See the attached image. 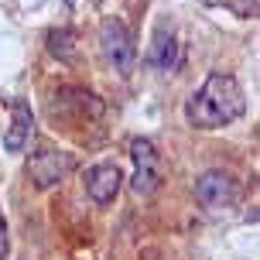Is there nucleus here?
<instances>
[{"instance_id": "0eeeda50", "label": "nucleus", "mask_w": 260, "mask_h": 260, "mask_svg": "<svg viewBox=\"0 0 260 260\" xmlns=\"http://www.w3.org/2000/svg\"><path fill=\"white\" fill-rule=\"evenodd\" d=\"M31 134H35V113H31V106L24 100H14L7 127H4V147L11 154H24V147L31 144Z\"/></svg>"}, {"instance_id": "9d476101", "label": "nucleus", "mask_w": 260, "mask_h": 260, "mask_svg": "<svg viewBox=\"0 0 260 260\" xmlns=\"http://www.w3.org/2000/svg\"><path fill=\"white\" fill-rule=\"evenodd\" d=\"M7 253H11V230H7V219L0 212V260H7Z\"/></svg>"}, {"instance_id": "423d86ee", "label": "nucleus", "mask_w": 260, "mask_h": 260, "mask_svg": "<svg viewBox=\"0 0 260 260\" xmlns=\"http://www.w3.org/2000/svg\"><path fill=\"white\" fill-rule=\"evenodd\" d=\"M82 185H86L89 202H96V206H110V202L120 195L123 171H120L113 161H100V165L86 168V178H82Z\"/></svg>"}, {"instance_id": "f257e3e1", "label": "nucleus", "mask_w": 260, "mask_h": 260, "mask_svg": "<svg viewBox=\"0 0 260 260\" xmlns=\"http://www.w3.org/2000/svg\"><path fill=\"white\" fill-rule=\"evenodd\" d=\"M247 113V92L240 79L230 72H212L199 89L185 100V123L195 130H219L230 127Z\"/></svg>"}, {"instance_id": "39448f33", "label": "nucleus", "mask_w": 260, "mask_h": 260, "mask_svg": "<svg viewBox=\"0 0 260 260\" xmlns=\"http://www.w3.org/2000/svg\"><path fill=\"white\" fill-rule=\"evenodd\" d=\"M100 52H103L106 65L117 69L120 76H130L134 72V65H137V45H134L130 27L120 17L103 21V27H100Z\"/></svg>"}, {"instance_id": "7ed1b4c3", "label": "nucleus", "mask_w": 260, "mask_h": 260, "mask_svg": "<svg viewBox=\"0 0 260 260\" xmlns=\"http://www.w3.org/2000/svg\"><path fill=\"white\" fill-rule=\"evenodd\" d=\"M79 168V161L72 151H62V147H38L31 161H27V178L35 188L48 192L55 185H62L72 171Z\"/></svg>"}, {"instance_id": "6e6552de", "label": "nucleus", "mask_w": 260, "mask_h": 260, "mask_svg": "<svg viewBox=\"0 0 260 260\" xmlns=\"http://www.w3.org/2000/svg\"><path fill=\"white\" fill-rule=\"evenodd\" d=\"M147 62L154 65L157 72H175V69H178V62H182V48H178V41L161 31V35L154 38V45H151Z\"/></svg>"}, {"instance_id": "1a4fd4ad", "label": "nucleus", "mask_w": 260, "mask_h": 260, "mask_svg": "<svg viewBox=\"0 0 260 260\" xmlns=\"http://www.w3.org/2000/svg\"><path fill=\"white\" fill-rule=\"evenodd\" d=\"M48 52L58 55V58H72V55H76V35H72L69 27L48 31Z\"/></svg>"}, {"instance_id": "f03ea898", "label": "nucleus", "mask_w": 260, "mask_h": 260, "mask_svg": "<svg viewBox=\"0 0 260 260\" xmlns=\"http://www.w3.org/2000/svg\"><path fill=\"white\" fill-rule=\"evenodd\" d=\"M130 161H134V175H130L134 195L151 199L161 188V182H165V161H161L157 144L151 137H134L130 141Z\"/></svg>"}, {"instance_id": "20e7f679", "label": "nucleus", "mask_w": 260, "mask_h": 260, "mask_svg": "<svg viewBox=\"0 0 260 260\" xmlns=\"http://www.w3.org/2000/svg\"><path fill=\"white\" fill-rule=\"evenodd\" d=\"M195 199L199 206L209 209V212H219V209H233L240 199H243V185L236 175L222 168H209L195 178Z\"/></svg>"}]
</instances>
